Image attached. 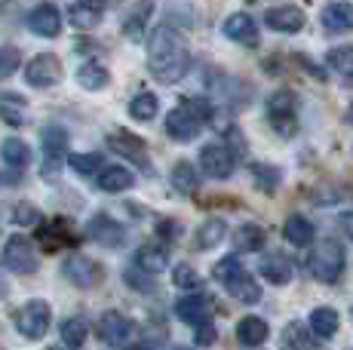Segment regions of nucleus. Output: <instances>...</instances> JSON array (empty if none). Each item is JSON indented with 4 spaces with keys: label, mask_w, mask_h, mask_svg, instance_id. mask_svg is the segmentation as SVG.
<instances>
[{
    "label": "nucleus",
    "mask_w": 353,
    "mask_h": 350,
    "mask_svg": "<svg viewBox=\"0 0 353 350\" xmlns=\"http://www.w3.org/2000/svg\"><path fill=\"white\" fill-rule=\"evenodd\" d=\"M68 163H71V169L77 175H86V178H90V175H96L101 169L105 157H101V154H71Z\"/></svg>",
    "instance_id": "nucleus-38"
},
{
    "label": "nucleus",
    "mask_w": 353,
    "mask_h": 350,
    "mask_svg": "<svg viewBox=\"0 0 353 350\" xmlns=\"http://www.w3.org/2000/svg\"><path fill=\"white\" fill-rule=\"evenodd\" d=\"M105 3H114V0H105Z\"/></svg>",
    "instance_id": "nucleus-52"
},
{
    "label": "nucleus",
    "mask_w": 353,
    "mask_h": 350,
    "mask_svg": "<svg viewBox=\"0 0 353 350\" xmlns=\"http://www.w3.org/2000/svg\"><path fill=\"white\" fill-rule=\"evenodd\" d=\"M37 240H40V243H43L46 249H59V246H65V243H77L80 237H74V231H71V225H68V221L56 218V221H50V225L40 227Z\"/></svg>",
    "instance_id": "nucleus-27"
},
{
    "label": "nucleus",
    "mask_w": 353,
    "mask_h": 350,
    "mask_svg": "<svg viewBox=\"0 0 353 350\" xmlns=\"http://www.w3.org/2000/svg\"><path fill=\"white\" fill-rule=\"evenodd\" d=\"M12 218H16L19 225H37V209H34L31 203H19L16 212H12Z\"/></svg>",
    "instance_id": "nucleus-45"
},
{
    "label": "nucleus",
    "mask_w": 353,
    "mask_h": 350,
    "mask_svg": "<svg viewBox=\"0 0 353 350\" xmlns=\"http://www.w3.org/2000/svg\"><path fill=\"white\" fill-rule=\"evenodd\" d=\"M338 225H341V231L347 234V237L353 240V209H347V212H341L338 215Z\"/></svg>",
    "instance_id": "nucleus-48"
},
{
    "label": "nucleus",
    "mask_w": 353,
    "mask_h": 350,
    "mask_svg": "<svg viewBox=\"0 0 353 350\" xmlns=\"http://www.w3.org/2000/svg\"><path fill=\"white\" fill-rule=\"evenodd\" d=\"M203 130V117L191 105H179L166 114V136L175 141H194Z\"/></svg>",
    "instance_id": "nucleus-11"
},
{
    "label": "nucleus",
    "mask_w": 353,
    "mask_h": 350,
    "mask_svg": "<svg viewBox=\"0 0 353 350\" xmlns=\"http://www.w3.org/2000/svg\"><path fill=\"white\" fill-rule=\"evenodd\" d=\"M139 267H135V271H126V282L132 289H139V292H154V282L151 280H145V277H139Z\"/></svg>",
    "instance_id": "nucleus-47"
},
{
    "label": "nucleus",
    "mask_w": 353,
    "mask_h": 350,
    "mask_svg": "<svg viewBox=\"0 0 353 350\" xmlns=\"http://www.w3.org/2000/svg\"><path fill=\"white\" fill-rule=\"evenodd\" d=\"M268 120L283 138H292L298 130V99L292 90H276L268 96Z\"/></svg>",
    "instance_id": "nucleus-3"
},
{
    "label": "nucleus",
    "mask_w": 353,
    "mask_h": 350,
    "mask_svg": "<svg viewBox=\"0 0 353 350\" xmlns=\"http://www.w3.org/2000/svg\"><path fill=\"white\" fill-rule=\"evenodd\" d=\"M62 274H65V280L77 289H96L99 282L105 280V267H101L99 261L86 258V255H71V258H65Z\"/></svg>",
    "instance_id": "nucleus-10"
},
{
    "label": "nucleus",
    "mask_w": 353,
    "mask_h": 350,
    "mask_svg": "<svg viewBox=\"0 0 353 350\" xmlns=\"http://www.w3.org/2000/svg\"><path fill=\"white\" fill-rule=\"evenodd\" d=\"M62 77L65 68L59 62V56H52V52H37L25 65V80H28V86H37V90H50V86L62 83Z\"/></svg>",
    "instance_id": "nucleus-6"
},
{
    "label": "nucleus",
    "mask_w": 353,
    "mask_h": 350,
    "mask_svg": "<svg viewBox=\"0 0 353 350\" xmlns=\"http://www.w3.org/2000/svg\"><path fill=\"white\" fill-rule=\"evenodd\" d=\"M200 169L203 175H209V178L215 181H225L234 175L236 169V154L230 151L225 141H215V145H206L200 151Z\"/></svg>",
    "instance_id": "nucleus-8"
},
{
    "label": "nucleus",
    "mask_w": 353,
    "mask_h": 350,
    "mask_svg": "<svg viewBox=\"0 0 353 350\" xmlns=\"http://www.w3.org/2000/svg\"><path fill=\"white\" fill-rule=\"evenodd\" d=\"M283 234H286V240H289L292 246L304 249V246L314 243L316 227H314V221H307L304 215H289L286 225H283Z\"/></svg>",
    "instance_id": "nucleus-26"
},
{
    "label": "nucleus",
    "mask_w": 353,
    "mask_h": 350,
    "mask_svg": "<svg viewBox=\"0 0 353 350\" xmlns=\"http://www.w3.org/2000/svg\"><path fill=\"white\" fill-rule=\"evenodd\" d=\"M172 187L179 194H185V197L196 194V187H200V175H196L194 163H188V160H179V163L172 166Z\"/></svg>",
    "instance_id": "nucleus-33"
},
{
    "label": "nucleus",
    "mask_w": 353,
    "mask_h": 350,
    "mask_svg": "<svg viewBox=\"0 0 353 350\" xmlns=\"http://www.w3.org/2000/svg\"><path fill=\"white\" fill-rule=\"evenodd\" d=\"M320 22H323V28L329 31V34L353 31V3H347V0H332V3H325Z\"/></svg>",
    "instance_id": "nucleus-18"
},
{
    "label": "nucleus",
    "mask_w": 353,
    "mask_h": 350,
    "mask_svg": "<svg viewBox=\"0 0 353 350\" xmlns=\"http://www.w3.org/2000/svg\"><path fill=\"white\" fill-rule=\"evenodd\" d=\"M268 335H270V329L261 316H243L236 322V338H240L243 347H261L268 341Z\"/></svg>",
    "instance_id": "nucleus-23"
},
{
    "label": "nucleus",
    "mask_w": 353,
    "mask_h": 350,
    "mask_svg": "<svg viewBox=\"0 0 353 350\" xmlns=\"http://www.w3.org/2000/svg\"><path fill=\"white\" fill-rule=\"evenodd\" d=\"M175 313H179L181 322L188 326H200V322H212V313H215V301L203 292H194V295H185V298L175 301Z\"/></svg>",
    "instance_id": "nucleus-12"
},
{
    "label": "nucleus",
    "mask_w": 353,
    "mask_h": 350,
    "mask_svg": "<svg viewBox=\"0 0 353 350\" xmlns=\"http://www.w3.org/2000/svg\"><path fill=\"white\" fill-rule=\"evenodd\" d=\"M304 12L301 6H292V3H280V6H270L268 12H264V25H268L270 31H276V34H298V31L304 28Z\"/></svg>",
    "instance_id": "nucleus-14"
},
{
    "label": "nucleus",
    "mask_w": 353,
    "mask_h": 350,
    "mask_svg": "<svg viewBox=\"0 0 353 350\" xmlns=\"http://www.w3.org/2000/svg\"><path fill=\"white\" fill-rule=\"evenodd\" d=\"M40 147H43V175H52L56 169H62L65 154H68V132L62 126L50 123L40 130Z\"/></svg>",
    "instance_id": "nucleus-9"
},
{
    "label": "nucleus",
    "mask_w": 353,
    "mask_h": 350,
    "mask_svg": "<svg viewBox=\"0 0 353 350\" xmlns=\"http://www.w3.org/2000/svg\"><path fill=\"white\" fill-rule=\"evenodd\" d=\"M0 120L10 126H25L28 120V102L19 92H0Z\"/></svg>",
    "instance_id": "nucleus-24"
},
{
    "label": "nucleus",
    "mask_w": 353,
    "mask_h": 350,
    "mask_svg": "<svg viewBox=\"0 0 353 350\" xmlns=\"http://www.w3.org/2000/svg\"><path fill=\"white\" fill-rule=\"evenodd\" d=\"M86 335H90V326H86L83 316H71V320L62 322V344L80 347L86 341Z\"/></svg>",
    "instance_id": "nucleus-37"
},
{
    "label": "nucleus",
    "mask_w": 353,
    "mask_h": 350,
    "mask_svg": "<svg viewBox=\"0 0 353 350\" xmlns=\"http://www.w3.org/2000/svg\"><path fill=\"white\" fill-rule=\"evenodd\" d=\"M225 289H228L230 298H236L240 305H258V301H261V286H258L246 271H240L236 277H230L225 282Z\"/></svg>",
    "instance_id": "nucleus-21"
},
{
    "label": "nucleus",
    "mask_w": 353,
    "mask_h": 350,
    "mask_svg": "<svg viewBox=\"0 0 353 350\" xmlns=\"http://www.w3.org/2000/svg\"><path fill=\"white\" fill-rule=\"evenodd\" d=\"M325 65L341 77H353V46H335L325 52Z\"/></svg>",
    "instance_id": "nucleus-36"
},
{
    "label": "nucleus",
    "mask_w": 353,
    "mask_h": 350,
    "mask_svg": "<svg viewBox=\"0 0 353 350\" xmlns=\"http://www.w3.org/2000/svg\"><path fill=\"white\" fill-rule=\"evenodd\" d=\"M175 350H191V347H175Z\"/></svg>",
    "instance_id": "nucleus-51"
},
{
    "label": "nucleus",
    "mask_w": 353,
    "mask_h": 350,
    "mask_svg": "<svg viewBox=\"0 0 353 350\" xmlns=\"http://www.w3.org/2000/svg\"><path fill=\"white\" fill-rule=\"evenodd\" d=\"M252 172H255V181H258V187L261 191H276V185H280V169L276 166H264V163H258V166H252Z\"/></svg>",
    "instance_id": "nucleus-42"
},
{
    "label": "nucleus",
    "mask_w": 353,
    "mask_h": 350,
    "mask_svg": "<svg viewBox=\"0 0 353 350\" xmlns=\"http://www.w3.org/2000/svg\"><path fill=\"white\" fill-rule=\"evenodd\" d=\"M135 267H139L141 274H148V277H157V274H163L169 267V252L163 246H141L139 252H135Z\"/></svg>",
    "instance_id": "nucleus-20"
},
{
    "label": "nucleus",
    "mask_w": 353,
    "mask_h": 350,
    "mask_svg": "<svg viewBox=\"0 0 353 350\" xmlns=\"http://www.w3.org/2000/svg\"><path fill=\"white\" fill-rule=\"evenodd\" d=\"M344 120H347V123H350V126H353V102H350V105H347V114H344Z\"/></svg>",
    "instance_id": "nucleus-49"
},
{
    "label": "nucleus",
    "mask_w": 353,
    "mask_h": 350,
    "mask_svg": "<svg viewBox=\"0 0 353 350\" xmlns=\"http://www.w3.org/2000/svg\"><path fill=\"white\" fill-rule=\"evenodd\" d=\"M46 350H77V347H68V344H59V347H46Z\"/></svg>",
    "instance_id": "nucleus-50"
},
{
    "label": "nucleus",
    "mask_w": 353,
    "mask_h": 350,
    "mask_svg": "<svg viewBox=\"0 0 353 350\" xmlns=\"http://www.w3.org/2000/svg\"><path fill=\"white\" fill-rule=\"evenodd\" d=\"M194 329H196L194 341L200 347H212L215 344V326H212V322H200V326H194Z\"/></svg>",
    "instance_id": "nucleus-43"
},
{
    "label": "nucleus",
    "mask_w": 353,
    "mask_h": 350,
    "mask_svg": "<svg viewBox=\"0 0 353 350\" xmlns=\"http://www.w3.org/2000/svg\"><path fill=\"white\" fill-rule=\"evenodd\" d=\"M221 31H225L228 40H234V43H240V46H258V40H261L255 19L249 16V12H234V16H228Z\"/></svg>",
    "instance_id": "nucleus-17"
},
{
    "label": "nucleus",
    "mask_w": 353,
    "mask_h": 350,
    "mask_svg": "<svg viewBox=\"0 0 353 350\" xmlns=\"http://www.w3.org/2000/svg\"><path fill=\"white\" fill-rule=\"evenodd\" d=\"M310 332L316 335V338H323V341H329V338H335V332H338V326H341V316H338V311H332V307H314L310 311Z\"/></svg>",
    "instance_id": "nucleus-25"
},
{
    "label": "nucleus",
    "mask_w": 353,
    "mask_h": 350,
    "mask_svg": "<svg viewBox=\"0 0 353 350\" xmlns=\"http://www.w3.org/2000/svg\"><path fill=\"white\" fill-rule=\"evenodd\" d=\"M68 22H71L77 31H92L101 22V6L83 3V0H74L71 10H68Z\"/></svg>",
    "instance_id": "nucleus-28"
},
{
    "label": "nucleus",
    "mask_w": 353,
    "mask_h": 350,
    "mask_svg": "<svg viewBox=\"0 0 353 350\" xmlns=\"http://www.w3.org/2000/svg\"><path fill=\"white\" fill-rule=\"evenodd\" d=\"M50 320H52V313H50V305H46L43 298H31L28 305H22L16 311L19 335H25V338H31V341L43 338L46 329H50Z\"/></svg>",
    "instance_id": "nucleus-5"
},
{
    "label": "nucleus",
    "mask_w": 353,
    "mask_h": 350,
    "mask_svg": "<svg viewBox=\"0 0 353 350\" xmlns=\"http://www.w3.org/2000/svg\"><path fill=\"white\" fill-rule=\"evenodd\" d=\"M225 237H228V221L225 218H209V221H203L200 231H196L194 246L196 249H215Z\"/></svg>",
    "instance_id": "nucleus-32"
},
{
    "label": "nucleus",
    "mask_w": 353,
    "mask_h": 350,
    "mask_svg": "<svg viewBox=\"0 0 353 350\" xmlns=\"http://www.w3.org/2000/svg\"><path fill=\"white\" fill-rule=\"evenodd\" d=\"M96 185H99V191H105V194H123L135 185V175L129 172L126 166H108V169L99 172Z\"/></svg>",
    "instance_id": "nucleus-22"
},
{
    "label": "nucleus",
    "mask_w": 353,
    "mask_h": 350,
    "mask_svg": "<svg viewBox=\"0 0 353 350\" xmlns=\"http://www.w3.org/2000/svg\"><path fill=\"white\" fill-rule=\"evenodd\" d=\"M268 243V231L261 225H240L234 234V246L240 252H261Z\"/></svg>",
    "instance_id": "nucleus-30"
},
{
    "label": "nucleus",
    "mask_w": 353,
    "mask_h": 350,
    "mask_svg": "<svg viewBox=\"0 0 353 350\" xmlns=\"http://www.w3.org/2000/svg\"><path fill=\"white\" fill-rule=\"evenodd\" d=\"M310 274H314L320 282H325V286H332V282L341 280V274H344V246L332 237L320 240L316 249H314V255H310Z\"/></svg>",
    "instance_id": "nucleus-2"
},
{
    "label": "nucleus",
    "mask_w": 353,
    "mask_h": 350,
    "mask_svg": "<svg viewBox=\"0 0 353 350\" xmlns=\"http://www.w3.org/2000/svg\"><path fill=\"white\" fill-rule=\"evenodd\" d=\"M160 111V102L154 92H139V96L129 102V117L139 120V123H148V120H154Z\"/></svg>",
    "instance_id": "nucleus-35"
},
{
    "label": "nucleus",
    "mask_w": 353,
    "mask_h": 350,
    "mask_svg": "<svg viewBox=\"0 0 353 350\" xmlns=\"http://www.w3.org/2000/svg\"><path fill=\"white\" fill-rule=\"evenodd\" d=\"M148 71L160 83H179L191 71V52H188L185 37L169 25L154 28L148 37Z\"/></svg>",
    "instance_id": "nucleus-1"
},
{
    "label": "nucleus",
    "mask_w": 353,
    "mask_h": 350,
    "mask_svg": "<svg viewBox=\"0 0 353 350\" xmlns=\"http://www.w3.org/2000/svg\"><path fill=\"white\" fill-rule=\"evenodd\" d=\"M77 83L83 86V90H90V92H99V90H105V86L111 83V71H108L105 65H99V62H83L77 68Z\"/></svg>",
    "instance_id": "nucleus-29"
},
{
    "label": "nucleus",
    "mask_w": 353,
    "mask_h": 350,
    "mask_svg": "<svg viewBox=\"0 0 353 350\" xmlns=\"http://www.w3.org/2000/svg\"><path fill=\"white\" fill-rule=\"evenodd\" d=\"M86 234H90V240H96L99 246H108V249H120L126 243L123 225H117L111 215H96V218L86 225Z\"/></svg>",
    "instance_id": "nucleus-15"
},
{
    "label": "nucleus",
    "mask_w": 353,
    "mask_h": 350,
    "mask_svg": "<svg viewBox=\"0 0 353 350\" xmlns=\"http://www.w3.org/2000/svg\"><path fill=\"white\" fill-rule=\"evenodd\" d=\"M157 237H163L166 243H172V240L181 237V225H179V221H160V225H157Z\"/></svg>",
    "instance_id": "nucleus-46"
},
{
    "label": "nucleus",
    "mask_w": 353,
    "mask_h": 350,
    "mask_svg": "<svg viewBox=\"0 0 353 350\" xmlns=\"http://www.w3.org/2000/svg\"><path fill=\"white\" fill-rule=\"evenodd\" d=\"M19 68H22V52L16 46H0V80L12 77Z\"/></svg>",
    "instance_id": "nucleus-40"
},
{
    "label": "nucleus",
    "mask_w": 353,
    "mask_h": 350,
    "mask_svg": "<svg viewBox=\"0 0 353 350\" xmlns=\"http://www.w3.org/2000/svg\"><path fill=\"white\" fill-rule=\"evenodd\" d=\"M28 28L40 37H59V31H62V10L56 3H37L28 12Z\"/></svg>",
    "instance_id": "nucleus-16"
},
{
    "label": "nucleus",
    "mask_w": 353,
    "mask_h": 350,
    "mask_svg": "<svg viewBox=\"0 0 353 350\" xmlns=\"http://www.w3.org/2000/svg\"><path fill=\"white\" fill-rule=\"evenodd\" d=\"M240 271H246L243 267V261L236 258V255H225L221 261H215V267H212V277L219 280V282H228L230 277H236Z\"/></svg>",
    "instance_id": "nucleus-41"
},
{
    "label": "nucleus",
    "mask_w": 353,
    "mask_h": 350,
    "mask_svg": "<svg viewBox=\"0 0 353 350\" xmlns=\"http://www.w3.org/2000/svg\"><path fill=\"white\" fill-rule=\"evenodd\" d=\"M108 145H111L114 154H120V157L132 160V163L141 166V172H151V160H148V147L145 141H141L139 136H132V132L126 130H117L108 136Z\"/></svg>",
    "instance_id": "nucleus-13"
},
{
    "label": "nucleus",
    "mask_w": 353,
    "mask_h": 350,
    "mask_svg": "<svg viewBox=\"0 0 353 350\" xmlns=\"http://www.w3.org/2000/svg\"><path fill=\"white\" fill-rule=\"evenodd\" d=\"M0 157H3V163L16 166V169H25L31 163V147L22 138H6L0 145Z\"/></svg>",
    "instance_id": "nucleus-34"
},
{
    "label": "nucleus",
    "mask_w": 353,
    "mask_h": 350,
    "mask_svg": "<svg viewBox=\"0 0 353 350\" xmlns=\"http://www.w3.org/2000/svg\"><path fill=\"white\" fill-rule=\"evenodd\" d=\"M99 335L105 344L123 350V347L132 344V341H139V326L120 311H105L99 320Z\"/></svg>",
    "instance_id": "nucleus-4"
},
{
    "label": "nucleus",
    "mask_w": 353,
    "mask_h": 350,
    "mask_svg": "<svg viewBox=\"0 0 353 350\" xmlns=\"http://www.w3.org/2000/svg\"><path fill=\"white\" fill-rule=\"evenodd\" d=\"M151 10H154L151 0H139V6H135V10L123 19V34L129 40H141V37H145V25H148V19H151Z\"/></svg>",
    "instance_id": "nucleus-31"
},
{
    "label": "nucleus",
    "mask_w": 353,
    "mask_h": 350,
    "mask_svg": "<svg viewBox=\"0 0 353 350\" xmlns=\"http://www.w3.org/2000/svg\"><path fill=\"white\" fill-rule=\"evenodd\" d=\"M172 282H175L179 289H185V292H200L203 277L194 271L191 265H179V267L172 271Z\"/></svg>",
    "instance_id": "nucleus-39"
},
{
    "label": "nucleus",
    "mask_w": 353,
    "mask_h": 350,
    "mask_svg": "<svg viewBox=\"0 0 353 350\" xmlns=\"http://www.w3.org/2000/svg\"><path fill=\"white\" fill-rule=\"evenodd\" d=\"M286 341H289V344H295L298 350H307L310 347V341H304V326H301V322H292V326L286 329Z\"/></svg>",
    "instance_id": "nucleus-44"
},
{
    "label": "nucleus",
    "mask_w": 353,
    "mask_h": 350,
    "mask_svg": "<svg viewBox=\"0 0 353 350\" xmlns=\"http://www.w3.org/2000/svg\"><path fill=\"white\" fill-rule=\"evenodd\" d=\"M3 265L10 267L12 274H22V277H28V274H34L40 267L37 249H34V243H31L28 237L16 234V237H10V240H6V246H3Z\"/></svg>",
    "instance_id": "nucleus-7"
},
{
    "label": "nucleus",
    "mask_w": 353,
    "mask_h": 350,
    "mask_svg": "<svg viewBox=\"0 0 353 350\" xmlns=\"http://www.w3.org/2000/svg\"><path fill=\"white\" fill-rule=\"evenodd\" d=\"M258 271H261V277L268 280L270 286H286V282L292 280V274H295V267H292V261L283 252H270V255L261 258Z\"/></svg>",
    "instance_id": "nucleus-19"
}]
</instances>
